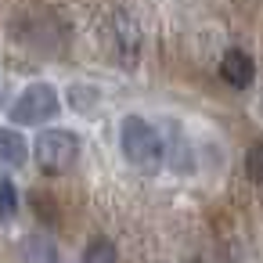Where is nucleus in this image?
Masks as SVG:
<instances>
[{
  "instance_id": "nucleus-1",
  "label": "nucleus",
  "mask_w": 263,
  "mask_h": 263,
  "mask_svg": "<svg viewBox=\"0 0 263 263\" xmlns=\"http://www.w3.org/2000/svg\"><path fill=\"white\" fill-rule=\"evenodd\" d=\"M119 144H123V155L134 170H141L144 177L159 173V166L166 162V141L159 137V130L141 119V116H126L123 126H119Z\"/></svg>"
},
{
  "instance_id": "nucleus-2",
  "label": "nucleus",
  "mask_w": 263,
  "mask_h": 263,
  "mask_svg": "<svg viewBox=\"0 0 263 263\" xmlns=\"http://www.w3.org/2000/svg\"><path fill=\"white\" fill-rule=\"evenodd\" d=\"M33 155H36V166L47 173V177H58V173H69L80 159V137L72 130H44L33 144Z\"/></svg>"
},
{
  "instance_id": "nucleus-3",
  "label": "nucleus",
  "mask_w": 263,
  "mask_h": 263,
  "mask_svg": "<svg viewBox=\"0 0 263 263\" xmlns=\"http://www.w3.org/2000/svg\"><path fill=\"white\" fill-rule=\"evenodd\" d=\"M58 108H62V101H58V90H54L51 83H29V87L11 101V112H8V116H11L18 126H40V123L54 119Z\"/></svg>"
},
{
  "instance_id": "nucleus-4",
  "label": "nucleus",
  "mask_w": 263,
  "mask_h": 263,
  "mask_svg": "<svg viewBox=\"0 0 263 263\" xmlns=\"http://www.w3.org/2000/svg\"><path fill=\"white\" fill-rule=\"evenodd\" d=\"M112 44H116V58L126 69H134L137 58H141L144 36H141V26H137V18L130 11H116V18H112Z\"/></svg>"
},
{
  "instance_id": "nucleus-5",
  "label": "nucleus",
  "mask_w": 263,
  "mask_h": 263,
  "mask_svg": "<svg viewBox=\"0 0 263 263\" xmlns=\"http://www.w3.org/2000/svg\"><path fill=\"white\" fill-rule=\"evenodd\" d=\"M220 80L231 83L234 90H245V87H252V80H256V62H252L241 47H231V51L220 58Z\"/></svg>"
},
{
  "instance_id": "nucleus-6",
  "label": "nucleus",
  "mask_w": 263,
  "mask_h": 263,
  "mask_svg": "<svg viewBox=\"0 0 263 263\" xmlns=\"http://www.w3.org/2000/svg\"><path fill=\"white\" fill-rule=\"evenodd\" d=\"M166 134H170V141H166V162H170V170L173 173H191L195 170V148H191V141L184 137L180 126H170Z\"/></svg>"
},
{
  "instance_id": "nucleus-7",
  "label": "nucleus",
  "mask_w": 263,
  "mask_h": 263,
  "mask_svg": "<svg viewBox=\"0 0 263 263\" xmlns=\"http://www.w3.org/2000/svg\"><path fill=\"white\" fill-rule=\"evenodd\" d=\"M22 256H26V263H62V252H58V245L47 234L22 238Z\"/></svg>"
},
{
  "instance_id": "nucleus-8",
  "label": "nucleus",
  "mask_w": 263,
  "mask_h": 263,
  "mask_svg": "<svg viewBox=\"0 0 263 263\" xmlns=\"http://www.w3.org/2000/svg\"><path fill=\"white\" fill-rule=\"evenodd\" d=\"M0 155H4V162H8V166H22V162L29 159L26 141H22L15 130H4V134H0Z\"/></svg>"
},
{
  "instance_id": "nucleus-9",
  "label": "nucleus",
  "mask_w": 263,
  "mask_h": 263,
  "mask_svg": "<svg viewBox=\"0 0 263 263\" xmlns=\"http://www.w3.org/2000/svg\"><path fill=\"white\" fill-rule=\"evenodd\" d=\"M83 263H119V249L108 238H94L83 249Z\"/></svg>"
},
{
  "instance_id": "nucleus-10",
  "label": "nucleus",
  "mask_w": 263,
  "mask_h": 263,
  "mask_svg": "<svg viewBox=\"0 0 263 263\" xmlns=\"http://www.w3.org/2000/svg\"><path fill=\"white\" fill-rule=\"evenodd\" d=\"M94 105H98V90L90 83H72V108L76 112H87Z\"/></svg>"
},
{
  "instance_id": "nucleus-11",
  "label": "nucleus",
  "mask_w": 263,
  "mask_h": 263,
  "mask_svg": "<svg viewBox=\"0 0 263 263\" xmlns=\"http://www.w3.org/2000/svg\"><path fill=\"white\" fill-rule=\"evenodd\" d=\"M245 170H249V177H252L256 184H263V141H256V144L249 148V155H245Z\"/></svg>"
},
{
  "instance_id": "nucleus-12",
  "label": "nucleus",
  "mask_w": 263,
  "mask_h": 263,
  "mask_svg": "<svg viewBox=\"0 0 263 263\" xmlns=\"http://www.w3.org/2000/svg\"><path fill=\"white\" fill-rule=\"evenodd\" d=\"M0 198H4V220H15V213H18V191H15L11 177H4V184H0Z\"/></svg>"
}]
</instances>
